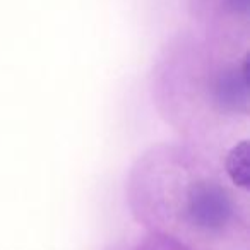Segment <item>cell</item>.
I'll return each mask as SVG.
<instances>
[{"label": "cell", "instance_id": "1", "mask_svg": "<svg viewBox=\"0 0 250 250\" xmlns=\"http://www.w3.org/2000/svg\"><path fill=\"white\" fill-rule=\"evenodd\" d=\"M231 199L228 192L214 182H197L188 192L187 212L199 228L218 229L231 218Z\"/></svg>", "mask_w": 250, "mask_h": 250}, {"label": "cell", "instance_id": "2", "mask_svg": "<svg viewBox=\"0 0 250 250\" xmlns=\"http://www.w3.org/2000/svg\"><path fill=\"white\" fill-rule=\"evenodd\" d=\"M250 81L238 72H225L218 81L216 93L218 101L225 106H231L238 110L240 106H247V93H249Z\"/></svg>", "mask_w": 250, "mask_h": 250}, {"label": "cell", "instance_id": "3", "mask_svg": "<svg viewBox=\"0 0 250 250\" xmlns=\"http://www.w3.org/2000/svg\"><path fill=\"white\" fill-rule=\"evenodd\" d=\"M226 171L235 185L242 188L250 187V144L242 141L229 149L226 156Z\"/></svg>", "mask_w": 250, "mask_h": 250}, {"label": "cell", "instance_id": "4", "mask_svg": "<svg viewBox=\"0 0 250 250\" xmlns=\"http://www.w3.org/2000/svg\"><path fill=\"white\" fill-rule=\"evenodd\" d=\"M228 4L233 11L247 12V9H249V0H228Z\"/></svg>", "mask_w": 250, "mask_h": 250}]
</instances>
